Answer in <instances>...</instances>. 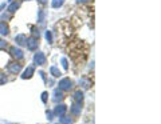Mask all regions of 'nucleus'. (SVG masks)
<instances>
[{
  "label": "nucleus",
  "instance_id": "4",
  "mask_svg": "<svg viewBox=\"0 0 161 124\" xmlns=\"http://www.w3.org/2000/svg\"><path fill=\"white\" fill-rule=\"evenodd\" d=\"M59 87L62 89H70L71 88V82L69 79H65V80H62V82H61Z\"/></svg>",
  "mask_w": 161,
  "mask_h": 124
},
{
  "label": "nucleus",
  "instance_id": "3",
  "mask_svg": "<svg viewBox=\"0 0 161 124\" xmlns=\"http://www.w3.org/2000/svg\"><path fill=\"white\" fill-rule=\"evenodd\" d=\"M11 53H12V56H15L16 59H22V57H23V52H22L19 48H16V47H12V48H11Z\"/></svg>",
  "mask_w": 161,
  "mask_h": 124
},
{
  "label": "nucleus",
  "instance_id": "15",
  "mask_svg": "<svg viewBox=\"0 0 161 124\" xmlns=\"http://www.w3.org/2000/svg\"><path fill=\"white\" fill-rule=\"evenodd\" d=\"M4 82H6V78H4L3 75H0V84H3Z\"/></svg>",
  "mask_w": 161,
  "mask_h": 124
},
{
  "label": "nucleus",
  "instance_id": "10",
  "mask_svg": "<svg viewBox=\"0 0 161 124\" xmlns=\"http://www.w3.org/2000/svg\"><path fill=\"white\" fill-rule=\"evenodd\" d=\"M34 72V68L32 67H28L27 70H26V72H24V75H23V78H30L31 76V74Z\"/></svg>",
  "mask_w": 161,
  "mask_h": 124
},
{
  "label": "nucleus",
  "instance_id": "11",
  "mask_svg": "<svg viewBox=\"0 0 161 124\" xmlns=\"http://www.w3.org/2000/svg\"><path fill=\"white\" fill-rule=\"evenodd\" d=\"M51 74H53L54 76H59V75H61V74H59V71H58L55 67H51Z\"/></svg>",
  "mask_w": 161,
  "mask_h": 124
},
{
  "label": "nucleus",
  "instance_id": "6",
  "mask_svg": "<svg viewBox=\"0 0 161 124\" xmlns=\"http://www.w3.org/2000/svg\"><path fill=\"white\" fill-rule=\"evenodd\" d=\"M8 27H7V24L6 23H0V34L2 35H8Z\"/></svg>",
  "mask_w": 161,
  "mask_h": 124
},
{
  "label": "nucleus",
  "instance_id": "13",
  "mask_svg": "<svg viewBox=\"0 0 161 124\" xmlns=\"http://www.w3.org/2000/svg\"><path fill=\"white\" fill-rule=\"evenodd\" d=\"M46 39L47 40H49V42L51 43V42H53V35H51V32H47V34H46Z\"/></svg>",
  "mask_w": 161,
  "mask_h": 124
},
{
  "label": "nucleus",
  "instance_id": "14",
  "mask_svg": "<svg viewBox=\"0 0 161 124\" xmlns=\"http://www.w3.org/2000/svg\"><path fill=\"white\" fill-rule=\"evenodd\" d=\"M6 46H7V43L4 42V40H2V39H0V48H4Z\"/></svg>",
  "mask_w": 161,
  "mask_h": 124
},
{
  "label": "nucleus",
  "instance_id": "5",
  "mask_svg": "<svg viewBox=\"0 0 161 124\" xmlns=\"http://www.w3.org/2000/svg\"><path fill=\"white\" fill-rule=\"evenodd\" d=\"M15 40H16L18 44H20V46H23V44H26V43H27V38H26L24 35H18Z\"/></svg>",
  "mask_w": 161,
  "mask_h": 124
},
{
  "label": "nucleus",
  "instance_id": "9",
  "mask_svg": "<svg viewBox=\"0 0 161 124\" xmlns=\"http://www.w3.org/2000/svg\"><path fill=\"white\" fill-rule=\"evenodd\" d=\"M65 3V0H53V7L54 8H58Z\"/></svg>",
  "mask_w": 161,
  "mask_h": 124
},
{
  "label": "nucleus",
  "instance_id": "17",
  "mask_svg": "<svg viewBox=\"0 0 161 124\" xmlns=\"http://www.w3.org/2000/svg\"><path fill=\"white\" fill-rule=\"evenodd\" d=\"M47 0H39V3H46Z\"/></svg>",
  "mask_w": 161,
  "mask_h": 124
},
{
  "label": "nucleus",
  "instance_id": "2",
  "mask_svg": "<svg viewBox=\"0 0 161 124\" xmlns=\"http://www.w3.org/2000/svg\"><path fill=\"white\" fill-rule=\"evenodd\" d=\"M35 61H36V63H38L39 65H43V64L46 63V56H45V55H43L42 52L36 53V55H35Z\"/></svg>",
  "mask_w": 161,
  "mask_h": 124
},
{
  "label": "nucleus",
  "instance_id": "16",
  "mask_svg": "<svg viewBox=\"0 0 161 124\" xmlns=\"http://www.w3.org/2000/svg\"><path fill=\"white\" fill-rule=\"evenodd\" d=\"M78 3H86V2H89V0H77Z\"/></svg>",
  "mask_w": 161,
  "mask_h": 124
},
{
  "label": "nucleus",
  "instance_id": "8",
  "mask_svg": "<svg viewBox=\"0 0 161 124\" xmlns=\"http://www.w3.org/2000/svg\"><path fill=\"white\" fill-rule=\"evenodd\" d=\"M19 5H20L19 3H12V4L8 7V11H10V12H15V11L19 8Z\"/></svg>",
  "mask_w": 161,
  "mask_h": 124
},
{
  "label": "nucleus",
  "instance_id": "12",
  "mask_svg": "<svg viewBox=\"0 0 161 124\" xmlns=\"http://www.w3.org/2000/svg\"><path fill=\"white\" fill-rule=\"evenodd\" d=\"M65 111H66V108L63 107V105H61V108H59V107L57 108V114H59V115H62V114H63Z\"/></svg>",
  "mask_w": 161,
  "mask_h": 124
},
{
  "label": "nucleus",
  "instance_id": "7",
  "mask_svg": "<svg viewBox=\"0 0 161 124\" xmlns=\"http://www.w3.org/2000/svg\"><path fill=\"white\" fill-rule=\"evenodd\" d=\"M8 70H10L11 72H19V71H20V64H16V63L11 64L10 67H8Z\"/></svg>",
  "mask_w": 161,
  "mask_h": 124
},
{
  "label": "nucleus",
  "instance_id": "1",
  "mask_svg": "<svg viewBox=\"0 0 161 124\" xmlns=\"http://www.w3.org/2000/svg\"><path fill=\"white\" fill-rule=\"evenodd\" d=\"M27 47H28V49H35L36 47H38V39L36 38H30V39H27Z\"/></svg>",
  "mask_w": 161,
  "mask_h": 124
}]
</instances>
